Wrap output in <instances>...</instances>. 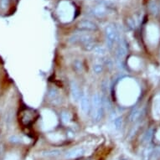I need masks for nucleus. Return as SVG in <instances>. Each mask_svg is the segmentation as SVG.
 <instances>
[{"label":"nucleus","mask_w":160,"mask_h":160,"mask_svg":"<svg viewBox=\"0 0 160 160\" xmlns=\"http://www.w3.org/2000/svg\"><path fill=\"white\" fill-rule=\"evenodd\" d=\"M92 118L95 121H99L102 118V101L98 93L92 97Z\"/></svg>","instance_id":"1"},{"label":"nucleus","mask_w":160,"mask_h":160,"mask_svg":"<svg viewBox=\"0 0 160 160\" xmlns=\"http://www.w3.org/2000/svg\"><path fill=\"white\" fill-rule=\"evenodd\" d=\"M69 42L71 44H82L85 46L93 43V37L87 33H77L73 34L70 37Z\"/></svg>","instance_id":"2"},{"label":"nucleus","mask_w":160,"mask_h":160,"mask_svg":"<svg viewBox=\"0 0 160 160\" xmlns=\"http://www.w3.org/2000/svg\"><path fill=\"white\" fill-rule=\"evenodd\" d=\"M106 36H107V45L109 49H112L113 45L118 39V34L117 29L114 27V25H108L106 27Z\"/></svg>","instance_id":"3"},{"label":"nucleus","mask_w":160,"mask_h":160,"mask_svg":"<svg viewBox=\"0 0 160 160\" xmlns=\"http://www.w3.org/2000/svg\"><path fill=\"white\" fill-rule=\"evenodd\" d=\"M86 153V149L82 147H77L71 148L68 152L65 154V158L67 159H73V158H77L82 157Z\"/></svg>","instance_id":"4"},{"label":"nucleus","mask_w":160,"mask_h":160,"mask_svg":"<svg viewBox=\"0 0 160 160\" xmlns=\"http://www.w3.org/2000/svg\"><path fill=\"white\" fill-rule=\"evenodd\" d=\"M81 109H82V112L84 114H87L90 112V109H91L90 99L87 92L82 93V97H81Z\"/></svg>","instance_id":"5"},{"label":"nucleus","mask_w":160,"mask_h":160,"mask_svg":"<svg viewBox=\"0 0 160 160\" xmlns=\"http://www.w3.org/2000/svg\"><path fill=\"white\" fill-rule=\"evenodd\" d=\"M71 97H72L74 102H77V101L80 100V98H81V91H80L78 85L76 84V82H71Z\"/></svg>","instance_id":"6"},{"label":"nucleus","mask_w":160,"mask_h":160,"mask_svg":"<svg viewBox=\"0 0 160 160\" xmlns=\"http://www.w3.org/2000/svg\"><path fill=\"white\" fill-rule=\"evenodd\" d=\"M108 8H106V7H104V6H102V5H98L97 6V7H95V8H93L92 9V11H91V13L93 14L94 16H96V17H104L105 15H107L108 14Z\"/></svg>","instance_id":"7"},{"label":"nucleus","mask_w":160,"mask_h":160,"mask_svg":"<svg viewBox=\"0 0 160 160\" xmlns=\"http://www.w3.org/2000/svg\"><path fill=\"white\" fill-rule=\"evenodd\" d=\"M79 28L85 30H95L97 29V26L94 23L89 20H83L80 24H79Z\"/></svg>","instance_id":"8"},{"label":"nucleus","mask_w":160,"mask_h":160,"mask_svg":"<svg viewBox=\"0 0 160 160\" xmlns=\"http://www.w3.org/2000/svg\"><path fill=\"white\" fill-rule=\"evenodd\" d=\"M61 150H49V151H46V152H43L41 153L42 156H45V157H57L59 155L61 154Z\"/></svg>","instance_id":"9"},{"label":"nucleus","mask_w":160,"mask_h":160,"mask_svg":"<svg viewBox=\"0 0 160 160\" xmlns=\"http://www.w3.org/2000/svg\"><path fill=\"white\" fill-rule=\"evenodd\" d=\"M50 98L53 102L56 103V101H59V102H60V96H59V93L55 92L54 89L50 90Z\"/></svg>","instance_id":"10"},{"label":"nucleus","mask_w":160,"mask_h":160,"mask_svg":"<svg viewBox=\"0 0 160 160\" xmlns=\"http://www.w3.org/2000/svg\"><path fill=\"white\" fill-rule=\"evenodd\" d=\"M127 53V49L125 46L123 45H121V46H119L118 50V57L119 59H122V58L126 55Z\"/></svg>","instance_id":"11"},{"label":"nucleus","mask_w":160,"mask_h":160,"mask_svg":"<svg viewBox=\"0 0 160 160\" xmlns=\"http://www.w3.org/2000/svg\"><path fill=\"white\" fill-rule=\"evenodd\" d=\"M93 51H94L96 55H104L106 54V49L102 46H96Z\"/></svg>","instance_id":"12"},{"label":"nucleus","mask_w":160,"mask_h":160,"mask_svg":"<svg viewBox=\"0 0 160 160\" xmlns=\"http://www.w3.org/2000/svg\"><path fill=\"white\" fill-rule=\"evenodd\" d=\"M140 112H141V111L139 110V109H135V110L132 112L131 116H130V120H131L132 122H134L136 121L137 119L138 118V117L140 116Z\"/></svg>","instance_id":"13"},{"label":"nucleus","mask_w":160,"mask_h":160,"mask_svg":"<svg viewBox=\"0 0 160 160\" xmlns=\"http://www.w3.org/2000/svg\"><path fill=\"white\" fill-rule=\"evenodd\" d=\"M93 71H94L95 73L100 74L101 72H102L103 71V66L100 64H96L94 66H93Z\"/></svg>","instance_id":"14"},{"label":"nucleus","mask_w":160,"mask_h":160,"mask_svg":"<svg viewBox=\"0 0 160 160\" xmlns=\"http://www.w3.org/2000/svg\"><path fill=\"white\" fill-rule=\"evenodd\" d=\"M61 118H62L64 122H68L70 121V119H71V116H70V114L68 112H63L62 114H61Z\"/></svg>","instance_id":"15"},{"label":"nucleus","mask_w":160,"mask_h":160,"mask_svg":"<svg viewBox=\"0 0 160 160\" xmlns=\"http://www.w3.org/2000/svg\"><path fill=\"white\" fill-rule=\"evenodd\" d=\"M8 140H9L11 142H13V143H17V142H21V139L19 138L18 136H16V135H12L11 137H9Z\"/></svg>","instance_id":"16"},{"label":"nucleus","mask_w":160,"mask_h":160,"mask_svg":"<svg viewBox=\"0 0 160 160\" xmlns=\"http://www.w3.org/2000/svg\"><path fill=\"white\" fill-rule=\"evenodd\" d=\"M0 5L2 8H6L8 5V0H0Z\"/></svg>","instance_id":"17"}]
</instances>
